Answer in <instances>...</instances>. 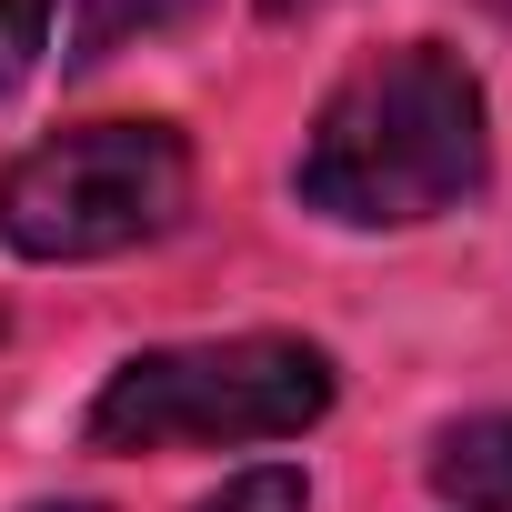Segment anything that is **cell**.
<instances>
[{"label":"cell","mask_w":512,"mask_h":512,"mask_svg":"<svg viewBox=\"0 0 512 512\" xmlns=\"http://www.w3.org/2000/svg\"><path fill=\"white\" fill-rule=\"evenodd\" d=\"M201 21V0H71V41H61V71H101L141 41H171Z\"/></svg>","instance_id":"obj_5"},{"label":"cell","mask_w":512,"mask_h":512,"mask_svg":"<svg viewBox=\"0 0 512 512\" xmlns=\"http://www.w3.org/2000/svg\"><path fill=\"white\" fill-rule=\"evenodd\" d=\"M31 512H101V502H31Z\"/></svg>","instance_id":"obj_9"},{"label":"cell","mask_w":512,"mask_h":512,"mask_svg":"<svg viewBox=\"0 0 512 512\" xmlns=\"http://www.w3.org/2000/svg\"><path fill=\"white\" fill-rule=\"evenodd\" d=\"M191 211V141L171 121H71L0 171V241L21 262H111Z\"/></svg>","instance_id":"obj_3"},{"label":"cell","mask_w":512,"mask_h":512,"mask_svg":"<svg viewBox=\"0 0 512 512\" xmlns=\"http://www.w3.org/2000/svg\"><path fill=\"white\" fill-rule=\"evenodd\" d=\"M201 512H312V482H302L292 462H251V472H231Z\"/></svg>","instance_id":"obj_6"},{"label":"cell","mask_w":512,"mask_h":512,"mask_svg":"<svg viewBox=\"0 0 512 512\" xmlns=\"http://www.w3.org/2000/svg\"><path fill=\"white\" fill-rule=\"evenodd\" d=\"M492 181V101L452 41H392L332 81L302 131L292 191L342 231H412Z\"/></svg>","instance_id":"obj_1"},{"label":"cell","mask_w":512,"mask_h":512,"mask_svg":"<svg viewBox=\"0 0 512 512\" xmlns=\"http://www.w3.org/2000/svg\"><path fill=\"white\" fill-rule=\"evenodd\" d=\"M422 482H432L452 512H512V412L442 422L432 452H422Z\"/></svg>","instance_id":"obj_4"},{"label":"cell","mask_w":512,"mask_h":512,"mask_svg":"<svg viewBox=\"0 0 512 512\" xmlns=\"http://www.w3.org/2000/svg\"><path fill=\"white\" fill-rule=\"evenodd\" d=\"M41 51H51V0H0V91H21Z\"/></svg>","instance_id":"obj_7"},{"label":"cell","mask_w":512,"mask_h":512,"mask_svg":"<svg viewBox=\"0 0 512 512\" xmlns=\"http://www.w3.org/2000/svg\"><path fill=\"white\" fill-rule=\"evenodd\" d=\"M342 402V372L302 332H231V342H151L111 362L81 432L91 452H241L302 442Z\"/></svg>","instance_id":"obj_2"},{"label":"cell","mask_w":512,"mask_h":512,"mask_svg":"<svg viewBox=\"0 0 512 512\" xmlns=\"http://www.w3.org/2000/svg\"><path fill=\"white\" fill-rule=\"evenodd\" d=\"M251 11H262L272 31H292V21H312V11H332V0H251Z\"/></svg>","instance_id":"obj_8"}]
</instances>
